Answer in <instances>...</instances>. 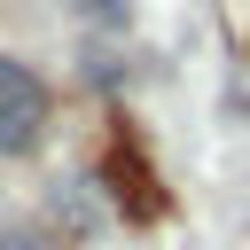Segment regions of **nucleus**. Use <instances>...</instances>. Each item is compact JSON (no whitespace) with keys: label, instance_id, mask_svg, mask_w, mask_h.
Here are the masks:
<instances>
[{"label":"nucleus","instance_id":"f257e3e1","mask_svg":"<svg viewBox=\"0 0 250 250\" xmlns=\"http://www.w3.org/2000/svg\"><path fill=\"white\" fill-rule=\"evenodd\" d=\"M47 117H55L47 78H39L31 62L0 55V156H31V148L47 141Z\"/></svg>","mask_w":250,"mask_h":250}]
</instances>
